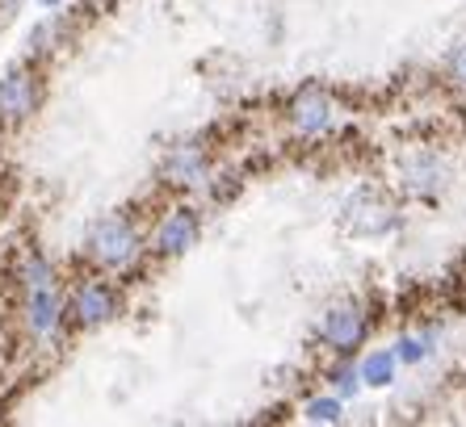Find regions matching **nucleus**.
Wrapping results in <instances>:
<instances>
[{
	"label": "nucleus",
	"instance_id": "f257e3e1",
	"mask_svg": "<svg viewBox=\"0 0 466 427\" xmlns=\"http://www.w3.org/2000/svg\"><path fill=\"white\" fill-rule=\"evenodd\" d=\"M139 231L127 223V218H97V223L88 226V235H85V256L93 260L97 268H122L130 264V260L139 256Z\"/></svg>",
	"mask_w": 466,
	"mask_h": 427
},
{
	"label": "nucleus",
	"instance_id": "f03ea898",
	"mask_svg": "<svg viewBox=\"0 0 466 427\" xmlns=\"http://www.w3.org/2000/svg\"><path fill=\"white\" fill-rule=\"evenodd\" d=\"M43 101V80L30 64H13L0 75V126H22Z\"/></svg>",
	"mask_w": 466,
	"mask_h": 427
},
{
	"label": "nucleus",
	"instance_id": "7ed1b4c3",
	"mask_svg": "<svg viewBox=\"0 0 466 427\" xmlns=\"http://www.w3.org/2000/svg\"><path fill=\"white\" fill-rule=\"evenodd\" d=\"M67 306H72L80 327H101V323H109L118 314V289L109 285L106 277H85L76 289H72Z\"/></svg>",
	"mask_w": 466,
	"mask_h": 427
},
{
	"label": "nucleus",
	"instance_id": "20e7f679",
	"mask_svg": "<svg viewBox=\"0 0 466 427\" xmlns=\"http://www.w3.org/2000/svg\"><path fill=\"white\" fill-rule=\"evenodd\" d=\"M345 226L353 235H382L395 226V205L379 189H358L345 202Z\"/></svg>",
	"mask_w": 466,
	"mask_h": 427
},
{
	"label": "nucleus",
	"instance_id": "39448f33",
	"mask_svg": "<svg viewBox=\"0 0 466 427\" xmlns=\"http://www.w3.org/2000/svg\"><path fill=\"white\" fill-rule=\"evenodd\" d=\"M198 243V214L194 210H168L156 223V235H152V247L160 256H181L189 247Z\"/></svg>",
	"mask_w": 466,
	"mask_h": 427
},
{
	"label": "nucleus",
	"instance_id": "423d86ee",
	"mask_svg": "<svg viewBox=\"0 0 466 427\" xmlns=\"http://www.w3.org/2000/svg\"><path fill=\"white\" fill-rule=\"evenodd\" d=\"M319 335H324V343H332L337 353H353V348L366 340V314H361L353 302H345V306H332L324 314V327H319Z\"/></svg>",
	"mask_w": 466,
	"mask_h": 427
},
{
	"label": "nucleus",
	"instance_id": "0eeeda50",
	"mask_svg": "<svg viewBox=\"0 0 466 427\" xmlns=\"http://www.w3.org/2000/svg\"><path fill=\"white\" fill-rule=\"evenodd\" d=\"M25 327L34 335H55L59 323H64V293L59 285H46V289H25Z\"/></svg>",
	"mask_w": 466,
	"mask_h": 427
},
{
	"label": "nucleus",
	"instance_id": "6e6552de",
	"mask_svg": "<svg viewBox=\"0 0 466 427\" xmlns=\"http://www.w3.org/2000/svg\"><path fill=\"white\" fill-rule=\"evenodd\" d=\"M207 155L198 147H177L168 151V160H164V181L177 184V189H202L207 184Z\"/></svg>",
	"mask_w": 466,
	"mask_h": 427
},
{
	"label": "nucleus",
	"instance_id": "1a4fd4ad",
	"mask_svg": "<svg viewBox=\"0 0 466 427\" xmlns=\"http://www.w3.org/2000/svg\"><path fill=\"white\" fill-rule=\"evenodd\" d=\"M290 122H294V130H299V134H319V130H328V122H332V101H328L324 93L307 88V93L294 96Z\"/></svg>",
	"mask_w": 466,
	"mask_h": 427
},
{
	"label": "nucleus",
	"instance_id": "9d476101",
	"mask_svg": "<svg viewBox=\"0 0 466 427\" xmlns=\"http://www.w3.org/2000/svg\"><path fill=\"white\" fill-rule=\"evenodd\" d=\"M445 164L437 160V155H412V160L403 164V181H408V189L420 193V197H433V193L445 189Z\"/></svg>",
	"mask_w": 466,
	"mask_h": 427
},
{
	"label": "nucleus",
	"instance_id": "9b49d317",
	"mask_svg": "<svg viewBox=\"0 0 466 427\" xmlns=\"http://www.w3.org/2000/svg\"><path fill=\"white\" fill-rule=\"evenodd\" d=\"M17 281H22V293L25 289H46V285H59V277H55V268L46 264L38 252H30V256L22 260V268H17Z\"/></svg>",
	"mask_w": 466,
	"mask_h": 427
},
{
	"label": "nucleus",
	"instance_id": "f8f14e48",
	"mask_svg": "<svg viewBox=\"0 0 466 427\" xmlns=\"http://www.w3.org/2000/svg\"><path fill=\"white\" fill-rule=\"evenodd\" d=\"M361 382H370V385H387L390 377H395V356L390 353H370L366 361H361Z\"/></svg>",
	"mask_w": 466,
	"mask_h": 427
},
{
	"label": "nucleus",
	"instance_id": "ddd939ff",
	"mask_svg": "<svg viewBox=\"0 0 466 427\" xmlns=\"http://www.w3.org/2000/svg\"><path fill=\"white\" fill-rule=\"evenodd\" d=\"M307 419H311V423H337V419H340V402H337V398H315V402L307 406Z\"/></svg>",
	"mask_w": 466,
	"mask_h": 427
},
{
	"label": "nucleus",
	"instance_id": "4468645a",
	"mask_svg": "<svg viewBox=\"0 0 466 427\" xmlns=\"http://www.w3.org/2000/svg\"><path fill=\"white\" fill-rule=\"evenodd\" d=\"M332 385H337L340 398H353L358 394V385H361V373L358 369H337V373H332Z\"/></svg>",
	"mask_w": 466,
	"mask_h": 427
},
{
	"label": "nucleus",
	"instance_id": "2eb2a0df",
	"mask_svg": "<svg viewBox=\"0 0 466 427\" xmlns=\"http://www.w3.org/2000/svg\"><path fill=\"white\" fill-rule=\"evenodd\" d=\"M429 353V348H424V340H412V335H408V340H400V361H420V356Z\"/></svg>",
	"mask_w": 466,
	"mask_h": 427
},
{
	"label": "nucleus",
	"instance_id": "dca6fc26",
	"mask_svg": "<svg viewBox=\"0 0 466 427\" xmlns=\"http://www.w3.org/2000/svg\"><path fill=\"white\" fill-rule=\"evenodd\" d=\"M450 75H454L458 84H466V43L454 46V55H450Z\"/></svg>",
	"mask_w": 466,
	"mask_h": 427
},
{
	"label": "nucleus",
	"instance_id": "f3484780",
	"mask_svg": "<svg viewBox=\"0 0 466 427\" xmlns=\"http://www.w3.org/2000/svg\"><path fill=\"white\" fill-rule=\"evenodd\" d=\"M43 5H46V9H51V5H59V0H43Z\"/></svg>",
	"mask_w": 466,
	"mask_h": 427
},
{
	"label": "nucleus",
	"instance_id": "a211bd4d",
	"mask_svg": "<svg viewBox=\"0 0 466 427\" xmlns=\"http://www.w3.org/2000/svg\"><path fill=\"white\" fill-rule=\"evenodd\" d=\"M88 5H97V0H88Z\"/></svg>",
	"mask_w": 466,
	"mask_h": 427
}]
</instances>
